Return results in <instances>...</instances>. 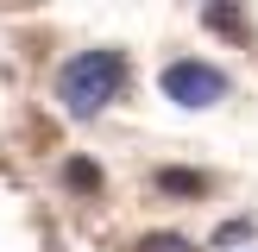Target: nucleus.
Listing matches in <instances>:
<instances>
[{
  "instance_id": "1",
  "label": "nucleus",
  "mask_w": 258,
  "mask_h": 252,
  "mask_svg": "<svg viewBox=\"0 0 258 252\" xmlns=\"http://www.w3.org/2000/svg\"><path fill=\"white\" fill-rule=\"evenodd\" d=\"M120 95H126V57L120 50H76L57 70V101L76 120H95V113L107 107V101H120Z\"/></svg>"
},
{
  "instance_id": "2",
  "label": "nucleus",
  "mask_w": 258,
  "mask_h": 252,
  "mask_svg": "<svg viewBox=\"0 0 258 252\" xmlns=\"http://www.w3.org/2000/svg\"><path fill=\"white\" fill-rule=\"evenodd\" d=\"M164 95L176 101V107H214V101H227V76L214 70V63H196V57H176V63H164Z\"/></svg>"
},
{
  "instance_id": "3",
  "label": "nucleus",
  "mask_w": 258,
  "mask_h": 252,
  "mask_svg": "<svg viewBox=\"0 0 258 252\" xmlns=\"http://www.w3.org/2000/svg\"><path fill=\"white\" fill-rule=\"evenodd\" d=\"M151 183H158L164 196H208V176H202V170H170V164H164Z\"/></svg>"
},
{
  "instance_id": "4",
  "label": "nucleus",
  "mask_w": 258,
  "mask_h": 252,
  "mask_svg": "<svg viewBox=\"0 0 258 252\" xmlns=\"http://www.w3.org/2000/svg\"><path fill=\"white\" fill-rule=\"evenodd\" d=\"M202 19H208L214 32H227V38H246V32H252V25L233 13V0H202Z\"/></svg>"
},
{
  "instance_id": "5",
  "label": "nucleus",
  "mask_w": 258,
  "mask_h": 252,
  "mask_svg": "<svg viewBox=\"0 0 258 252\" xmlns=\"http://www.w3.org/2000/svg\"><path fill=\"white\" fill-rule=\"evenodd\" d=\"M63 189H76V196H101V164L70 158V164H63Z\"/></svg>"
},
{
  "instance_id": "6",
  "label": "nucleus",
  "mask_w": 258,
  "mask_h": 252,
  "mask_svg": "<svg viewBox=\"0 0 258 252\" xmlns=\"http://www.w3.org/2000/svg\"><path fill=\"white\" fill-rule=\"evenodd\" d=\"M133 252H196V246H189L183 233H145V239H139Z\"/></svg>"
},
{
  "instance_id": "7",
  "label": "nucleus",
  "mask_w": 258,
  "mask_h": 252,
  "mask_svg": "<svg viewBox=\"0 0 258 252\" xmlns=\"http://www.w3.org/2000/svg\"><path fill=\"white\" fill-rule=\"evenodd\" d=\"M252 214H246V221H227V227H214V246H239V239H252Z\"/></svg>"
}]
</instances>
